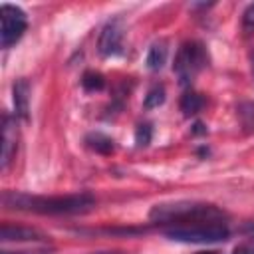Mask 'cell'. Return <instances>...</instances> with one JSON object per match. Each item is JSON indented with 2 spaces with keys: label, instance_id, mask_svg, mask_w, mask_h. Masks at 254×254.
I'll use <instances>...</instances> for the list:
<instances>
[{
  "label": "cell",
  "instance_id": "obj_14",
  "mask_svg": "<svg viewBox=\"0 0 254 254\" xmlns=\"http://www.w3.org/2000/svg\"><path fill=\"white\" fill-rule=\"evenodd\" d=\"M238 117H240V123L246 131H254V101H246V103H240L238 107Z\"/></svg>",
  "mask_w": 254,
  "mask_h": 254
},
{
  "label": "cell",
  "instance_id": "obj_11",
  "mask_svg": "<svg viewBox=\"0 0 254 254\" xmlns=\"http://www.w3.org/2000/svg\"><path fill=\"white\" fill-rule=\"evenodd\" d=\"M167 54H169V48H167V42H155L151 48H149V54H147V67L157 71L165 65L167 62Z\"/></svg>",
  "mask_w": 254,
  "mask_h": 254
},
{
  "label": "cell",
  "instance_id": "obj_21",
  "mask_svg": "<svg viewBox=\"0 0 254 254\" xmlns=\"http://www.w3.org/2000/svg\"><path fill=\"white\" fill-rule=\"evenodd\" d=\"M198 254H218V252H198Z\"/></svg>",
  "mask_w": 254,
  "mask_h": 254
},
{
  "label": "cell",
  "instance_id": "obj_13",
  "mask_svg": "<svg viewBox=\"0 0 254 254\" xmlns=\"http://www.w3.org/2000/svg\"><path fill=\"white\" fill-rule=\"evenodd\" d=\"M81 85L85 91H99L105 87V77L99 71H85L81 77Z\"/></svg>",
  "mask_w": 254,
  "mask_h": 254
},
{
  "label": "cell",
  "instance_id": "obj_18",
  "mask_svg": "<svg viewBox=\"0 0 254 254\" xmlns=\"http://www.w3.org/2000/svg\"><path fill=\"white\" fill-rule=\"evenodd\" d=\"M232 254H254V236L242 240L240 244H236L234 250H232Z\"/></svg>",
  "mask_w": 254,
  "mask_h": 254
},
{
  "label": "cell",
  "instance_id": "obj_9",
  "mask_svg": "<svg viewBox=\"0 0 254 254\" xmlns=\"http://www.w3.org/2000/svg\"><path fill=\"white\" fill-rule=\"evenodd\" d=\"M0 238H2L4 242H10V240L26 242V240H44V234H40V232L34 230V228H28V226L4 224L2 230H0Z\"/></svg>",
  "mask_w": 254,
  "mask_h": 254
},
{
  "label": "cell",
  "instance_id": "obj_17",
  "mask_svg": "<svg viewBox=\"0 0 254 254\" xmlns=\"http://www.w3.org/2000/svg\"><path fill=\"white\" fill-rule=\"evenodd\" d=\"M242 32H244V36L254 34V4H250L242 14Z\"/></svg>",
  "mask_w": 254,
  "mask_h": 254
},
{
  "label": "cell",
  "instance_id": "obj_8",
  "mask_svg": "<svg viewBox=\"0 0 254 254\" xmlns=\"http://www.w3.org/2000/svg\"><path fill=\"white\" fill-rule=\"evenodd\" d=\"M12 93H14V107H16V115L24 121L30 119V85L28 81L22 77V79H16L14 87H12Z\"/></svg>",
  "mask_w": 254,
  "mask_h": 254
},
{
  "label": "cell",
  "instance_id": "obj_12",
  "mask_svg": "<svg viewBox=\"0 0 254 254\" xmlns=\"http://www.w3.org/2000/svg\"><path fill=\"white\" fill-rule=\"evenodd\" d=\"M202 105H204V97H202L198 91H194V89H187V91L183 93V97H181V111H183L187 117L196 115V113L202 109Z\"/></svg>",
  "mask_w": 254,
  "mask_h": 254
},
{
  "label": "cell",
  "instance_id": "obj_1",
  "mask_svg": "<svg viewBox=\"0 0 254 254\" xmlns=\"http://www.w3.org/2000/svg\"><path fill=\"white\" fill-rule=\"evenodd\" d=\"M2 202L8 208L28 210L38 214H81L95 206V198L89 192L77 194H60V196H38L26 192L6 190L2 194Z\"/></svg>",
  "mask_w": 254,
  "mask_h": 254
},
{
  "label": "cell",
  "instance_id": "obj_7",
  "mask_svg": "<svg viewBox=\"0 0 254 254\" xmlns=\"http://www.w3.org/2000/svg\"><path fill=\"white\" fill-rule=\"evenodd\" d=\"M16 121L8 115H4L2 119V169L8 167V163L12 161L14 153H16Z\"/></svg>",
  "mask_w": 254,
  "mask_h": 254
},
{
  "label": "cell",
  "instance_id": "obj_10",
  "mask_svg": "<svg viewBox=\"0 0 254 254\" xmlns=\"http://www.w3.org/2000/svg\"><path fill=\"white\" fill-rule=\"evenodd\" d=\"M85 145H87L91 151L101 153V155H109V153L115 151V141H113L109 135L101 133V131H93V133H89V135L85 137Z\"/></svg>",
  "mask_w": 254,
  "mask_h": 254
},
{
  "label": "cell",
  "instance_id": "obj_16",
  "mask_svg": "<svg viewBox=\"0 0 254 254\" xmlns=\"http://www.w3.org/2000/svg\"><path fill=\"white\" fill-rule=\"evenodd\" d=\"M151 137H153V127H151V123H141V125H137V129H135V143H137L139 147H147V145L151 143Z\"/></svg>",
  "mask_w": 254,
  "mask_h": 254
},
{
  "label": "cell",
  "instance_id": "obj_3",
  "mask_svg": "<svg viewBox=\"0 0 254 254\" xmlns=\"http://www.w3.org/2000/svg\"><path fill=\"white\" fill-rule=\"evenodd\" d=\"M165 236L177 242L210 244V242L226 240L230 236V228L226 220H206V222H192L183 226H169L165 228Z\"/></svg>",
  "mask_w": 254,
  "mask_h": 254
},
{
  "label": "cell",
  "instance_id": "obj_5",
  "mask_svg": "<svg viewBox=\"0 0 254 254\" xmlns=\"http://www.w3.org/2000/svg\"><path fill=\"white\" fill-rule=\"evenodd\" d=\"M0 22H2L0 46L4 50H8L24 36L26 28H28V18L22 8L12 6V4H2L0 6Z\"/></svg>",
  "mask_w": 254,
  "mask_h": 254
},
{
  "label": "cell",
  "instance_id": "obj_19",
  "mask_svg": "<svg viewBox=\"0 0 254 254\" xmlns=\"http://www.w3.org/2000/svg\"><path fill=\"white\" fill-rule=\"evenodd\" d=\"M93 254H121V252H93Z\"/></svg>",
  "mask_w": 254,
  "mask_h": 254
},
{
  "label": "cell",
  "instance_id": "obj_15",
  "mask_svg": "<svg viewBox=\"0 0 254 254\" xmlns=\"http://www.w3.org/2000/svg\"><path fill=\"white\" fill-rule=\"evenodd\" d=\"M163 101H165V87H163V85H153V87L147 91L143 105H145V109H155V107H159Z\"/></svg>",
  "mask_w": 254,
  "mask_h": 254
},
{
  "label": "cell",
  "instance_id": "obj_20",
  "mask_svg": "<svg viewBox=\"0 0 254 254\" xmlns=\"http://www.w3.org/2000/svg\"><path fill=\"white\" fill-rule=\"evenodd\" d=\"M250 64H252V73H254V54H252V58H250Z\"/></svg>",
  "mask_w": 254,
  "mask_h": 254
},
{
  "label": "cell",
  "instance_id": "obj_4",
  "mask_svg": "<svg viewBox=\"0 0 254 254\" xmlns=\"http://www.w3.org/2000/svg\"><path fill=\"white\" fill-rule=\"evenodd\" d=\"M206 64H208L206 48L198 40H189L179 48V52L175 56L173 69H175L179 81L183 85H189L206 67Z\"/></svg>",
  "mask_w": 254,
  "mask_h": 254
},
{
  "label": "cell",
  "instance_id": "obj_6",
  "mask_svg": "<svg viewBox=\"0 0 254 254\" xmlns=\"http://www.w3.org/2000/svg\"><path fill=\"white\" fill-rule=\"evenodd\" d=\"M99 54L109 58V56H117L123 52V24L119 18L109 20L101 34H99V42H97Z\"/></svg>",
  "mask_w": 254,
  "mask_h": 254
},
{
  "label": "cell",
  "instance_id": "obj_2",
  "mask_svg": "<svg viewBox=\"0 0 254 254\" xmlns=\"http://www.w3.org/2000/svg\"><path fill=\"white\" fill-rule=\"evenodd\" d=\"M149 220L157 222V224L183 226V224L206 222V220H226V212L220 210L218 206L206 204V202L177 200V202L155 204L149 212Z\"/></svg>",
  "mask_w": 254,
  "mask_h": 254
}]
</instances>
